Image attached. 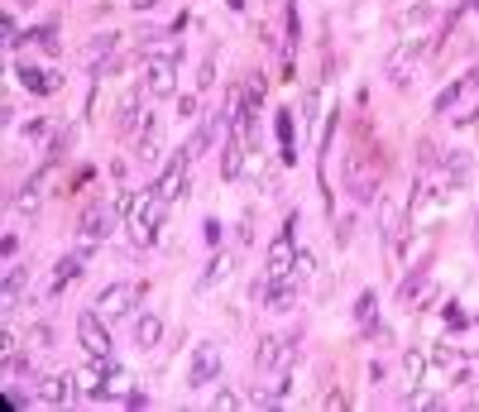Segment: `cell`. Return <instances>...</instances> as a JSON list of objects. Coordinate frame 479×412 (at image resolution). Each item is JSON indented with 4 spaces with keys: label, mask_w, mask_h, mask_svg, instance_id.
Listing matches in <instances>:
<instances>
[{
    "label": "cell",
    "mask_w": 479,
    "mask_h": 412,
    "mask_svg": "<svg viewBox=\"0 0 479 412\" xmlns=\"http://www.w3.org/2000/svg\"><path fill=\"white\" fill-rule=\"evenodd\" d=\"M340 178H345V192H350L360 206L379 202V173H374V158H369L365 149H350V154H345Z\"/></svg>",
    "instance_id": "6da1fadb"
},
{
    "label": "cell",
    "mask_w": 479,
    "mask_h": 412,
    "mask_svg": "<svg viewBox=\"0 0 479 412\" xmlns=\"http://www.w3.org/2000/svg\"><path fill=\"white\" fill-rule=\"evenodd\" d=\"M292 230H297V211H287V220H283V230H278V240H274V245H269V254H264V278H269V283H283L287 274H292V264H297Z\"/></svg>",
    "instance_id": "7a4b0ae2"
},
{
    "label": "cell",
    "mask_w": 479,
    "mask_h": 412,
    "mask_svg": "<svg viewBox=\"0 0 479 412\" xmlns=\"http://www.w3.org/2000/svg\"><path fill=\"white\" fill-rule=\"evenodd\" d=\"M163 216H168V202H163L159 192L139 197L134 211H130V235H134L139 245H154V240H159V230H163Z\"/></svg>",
    "instance_id": "3957f363"
},
{
    "label": "cell",
    "mask_w": 479,
    "mask_h": 412,
    "mask_svg": "<svg viewBox=\"0 0 479 412\" xmlns=\"http://www.w3.org/2000/svg\"><path fill=\"white\" fill-rule=\"evenodd\" d=\"M216 374H221V340H201V345H192L187 389H206V384H216Z\"/></svg>",
    "instance_id": "277c9868"
},
{
    "label": "cell",
    "mask_w": 479,
    "mask_h": 412,
    "mask_svg": "<svg viewBox=\"0 0 479 412\" xmlns=\"http://www.w3.org/2000/svg\"><path fill=\"white\" fill-rule=\"evenodd\" d=\"M139 298H144V288H139L134 278H120V283H105V288H101L96 311H101V316H125V311L134 307Z\"/></svg>",
    "instance_id": "5b68a950"
},
{
    "label": "cell",
    "mask_w": 479,
    "mask_h": 412,
    "mask_svg": "<svg viewBox=\"0 0 479 412\" xmlns=\"http://www.w3.org/2000/svg\"><path fill=\"white\" fill-rule=\"evenodd\" d=\"M115 225H120V211H115V206H105V202H92L87 211H82V220H77L82 240H92V245L110 240V235H115Z\"/></svg>",
    "instance_id": "8992f818"
},
{
    "label": "cell",
    "mask_w": 479,
    "mask_h": 412,
    "mask_svg": "<svg viewBox=\"0 0 479 412\" xmlns=\"http://www.w3.org/2000/svg\"><path fill=\"white\" fill-rule=\"evenodd\" d=\"M101 321H105V316H101L96 307L77 311V340L87 345V355H101V360H110V350H115V345H110V331H105Z\"/></svg>",
    "instance_id": "52a82bcc"
},
{
    "label": "cell",
    "mask_w": 479,
    "mask_h": 412,
    "mask_svg": "<svg viewBox=\"0 0 479 412\" xmlns=\"http://www.w3.org/2000/svg\"><path fill=\"white\" fill-rule=\"evenodd\" d=\"M422 53H427V39H402V43L383 58V77H393L398 87H407V68H412Z\"/></svg>",
    "instance_id": "ba28073f"
},
{
    "label": "cell",
    "mask_w": 479,
    "mask_h": 412,
    "mask_svg": "<svg viewBox=\"0 0 479 412\" xmlns=\"http://www.w3.org/2000/svg\"><path fill=\"white\" fill-rule=\"evenodd\" d=\"M92 254H96V245H92V240H82V245H77L72 254H63V259L53 264V288H48V293H63V288H68L72 278H82V269H87V259H92Z\"/></svg>",
    "instance_id": "9c48e42d"
},
{
    "label": "cell",
    "mask_w": 479,
    "mask_h": 412,
    "mask_svg": "<svg viewBox=\"0 0 479 412\" xmlns=\"http://www.w3.org/2000/svg\"><path fill=\"white\" fill-rule=\"evenodd\" d=\"M144 77H149V96H173L178 92V63L168 58H144Z\"/></svg>",
    "instance_id": "30bf717a"
},
{
    "label": "cell",
    "mask_w": 479,
    "mask_h": 412,
    "mask_svg": "<svg viewBox=\"0 0 479 412\" xmlns=\"http://www.w3.org/2000/svg\"><path fill=\"white\" fill-rule=\"evenodd\" d=\"M245 125H230L225 130V149H221V178L225 183H235L240 178V168H245Z\"/></svg>",
    "instance_id": "8fae6325"
},
{
    "label": "cell",
    "mask_w": 479,
    "mask_h": 412,
    "mask_svg": "<svg viewBox=\"0 0 479 412\" xmlns=\"http://www.w3.org/2000/svg\"><path fill=\"white\" fill-rule=\"evenodd\" d=\"M187 168H192V158H187V154H178V158L163 168V178H159L149 192H159L163 202H178V197H183V187H187Z\"/></svg>",
    "instance_id": "7c38bea8"
},
{
    "label": "cell",
    "mask_w": 479,
    "mask_h": 412,
    "mask_svg": "<svg viewBox=\"0 0 479 412\" xmlns=\"http://www.w3.org/2000/svg\"><path fill=\"white\" fill-rule=\"evenodd\" d=\"M14 77H19V87H29V92H39V96H53V92H63V77L48 68H34V63H19L14 68Z\"/></svg>",
    "instance_id": "4fadbf2b"
},
{
    "label": "cell",
    "mask_w": 479,
    "mask_h": 412,
    "mask_svg": "<svg viewBox=\"0 0 479 412\" xmlns=\"http://www.w3.org/2000/svg\"><path fill=\"white\" fill-rule=\"evenodd\" d=\"M53 168H58V163L48 158V163H43V168H39V173H34V178H29L24 187H19V197H14V206H19V211H34V206L43 202V187H48V178H53Z\"/></svg>",
    "instance_id": "5bb4252c"
},
{
    "label": "cell",
    "mask_w": 479,
    "mask_h": 412,
    "mask_svg": "<svg viewBox=\"0 0 479 412\" xmlns=\"http://www.w3.org/2000/svg\"><path fill=\"white\" fill-rule=\"evenodd\" d=\"M144 96H149V87H130V92H125V101H120V110H115V125H120V130H134V125L144 120V115H139Z\"/></svg>",
    "instance_id": "9a60e30c"
},
{
    "label": "cell",
    "mask_w": 479,
    "mask_h": 412,
    "mask_svg": "<svg viewBox=\"0 0 479 412\" xmlns=\"http://www.w3.org/2000/svg\"><path fill=\"white\" fill-rule=\"evenodd\" d=\"M72 398V379L68 374H48V379H39V403H68Z\"/></svg>",
    "instance_id": "2e32d148"
},
{
    "label": "cell",
    "mask_w": 479,
    "mask_h": 412,
    "mask_svg": "<svg viewBox=\"0 0 479 412\" xmlns=\"http://www.w3.org/2000/svg\"><path fill=\"white\" fill-rule=\"evenodd\" d=\"M379 235H383V245H398V235H402V206L398 202H379Z\"/></svg>",
    "instance_id": "e0dca14e"
},
{
    "label": "cell",
    "mask_w": 479,
    "mask_h": 412,
    "mask_svg": "<svg viewBox=\"0 0 479 412\" xmlns=\"http://www.w3.org/2000/svg\"><path fill=\"white\" fill-rule=\"evenodd\" d=\"M230 269H235V259H230V254H211V264H206V274H201V283H196V288H201V293H211L216 283H225V278H230Z\"/></svg>",
    "instance_id": "ac0fdd59"
},
{
    "label": "cell",
    "mask_w": 479,
    "mask_h": 412,
    "mask_svg": "<svg viewBox=\"0 0 479 412\" xmlns=\"http://www.w3.org/2000/svg\"><path fill=\"white\" fill-rule=\"evenodd\" d=\"M115 43H120V34H101V39H92V43L82 48V58H87V68H92V77L101 72V58H110V53H115Z\"/></svg>",
    "instance_id": "d6986e66"
},
{
    "label": "cell",
    "mask_w": 479,
    "mask_h": 412,
    "mask_svg": "<svg viewBox=\"0 0 479 412\" xmlns=\"http://www.w3.org/2000/svg\"><path fill=\"white\" fill-rule=\"evenodd\" d=\"M159 336H163V321H159L154 311L134 321V345H139V350H154V345H159Z\"/></svg>",
    "instance_id": "ffe728a7"
},
{
    "label": "cell",
    "mask_w": 479,
    "mask_h": 412,
    "mask_svg": "<svg viewBox=\"0 0 479 412\" xmlns=\"http://www.w3.org/2000/svg\"><path fill=\"white\" fill-rule=\"evenodd\" d=\"M278 350H283L278 336H259V345H254V369H274V364H278Z\"/></svg>",
    "instance_id": "44dd1931"
},
{
    "label": "cell",
    "mask_w": 479,
    "mask_h": 412,
    "mask_svg": "<svg viewBox=\"0 0 479 412\" xmlns=\"http://www.w3.org/2000/svg\"><path fill=\"white\" fill-rule=\"evenodd\" d=\"M355 321H360L365 331H379V298H374V293H360V302H355Z\"/></svg>",
    "instance_id": "7402d4cb"
},
{
    "label": "cell",
    "mask_w": 479,
    "mask_h": 412,
    "mask_svg": "<svg viewBox=\"0 0 479 412\" xmlns=\"http://www.w3.org/2000/svg\"><path fill=\"white\" fill-rule=\"evenodd\" d=\"M24 269L19 264H5V307H19V293H24Z\"/></svg>",
    "instance_id": "603a6c76"
},
{
    "label": "cell",
    "mask_w": 479,
    "mask_h": 412,
    "mask_svg": "<svg viewBox=\"0 0 479 412\" xmlns=\"http://www.w3.org/2000/svg\"><path fill=\"white\" fill-rule=\"evenodd\" d=\"M278 149H283V163L297 158V149H292V110H278Z\"/></svg>",
    "instance_id": "cb8c5ba5"
},
{
    "label": "cell",
    "mask_w": 479,
    "mask_h": 412,
    "mask_svg": "<svg viewBox=\"0 0 479 412\" xmlns=\"http://www.w3.org/2000/svg\"><path fill=\"white\" fill-rule=\"evenodd\" d=\"M134 163H144V168H149V163H159V134H154V130H144V134H139Z\"/></svg>",
    "instance_id": "d4e9b609"
},
{
    "label": "cell",
    "mask_w": 479,
    "mask_h": 412,
    "mask_svg": "<svg viewBox=\"0 0 479 412\" xmlns=\"http://www.w3.org/2000/svg\"><path fill=\"white\" fill-rule=\"evenodd\" d=\"M312 274H316V259H312V249H297V264H292V274H287V278H292V283L302 288V283H307Z\"/></svg>",
    "instance_id": "484cf974"
},
{
    "label": "cell",
    "mask_w": 479,
    "mask_h": 412,
    "mask_svg": "<svg viewBox=\"0 0 479 412\" xmlns=\"http://www.w3.org/2000/svg\"><path fill=\"white\" fill-rule=\"evenodd\" d=\"M402 374H407V384H422V374H427V355H422V350H407V355H402Z\"/></svg>",
    "instance_id": "4316f807"
},
{
    "label": "cell",
    "mask_w": 479,
    "mask_h": 412,
    "mask_svg": "<svg viewBox=\"0 0 479 412\" xmlns=\"http://www.w3.org/2000/svg\"><path fill=\"white\" fill-rule=\"evenodd\" d=\"M431 14H436L431 5H412V10H402V14H398V24H402V29H407V24H427Z\"/></svg>",
    "instance_id": "83f0119b"
},
{
    "label": "cell",
    "mask_w": 479,
    "mask_h": 412,
    "mask_svg": "<svg viewBox=\"0 0 479 412\" xmlns=\"http://www.w3.org/2000/svg\"><path fill=\"white\" fill-rule=\"evenodd\" d=\"M460 92H465V82H451V87H446V92H441V96H436V115H446V110H451V105L460 101Z\"/></svg>",
    "instance_id": "f1b7e54d"
},
{
    "label": "cell",
    "mask_w": 479,
    "mask_h": 412,
    "mask_svg": "<svg viewBox=\"0 0 479 412\" xmlns=\"http://www.w3.org/2000/svg\"><path fill=\"white\" fill-rule=\"evenodd\" d=\"M431 364H436V369H451V364H456V350H451V345H436V350H431Z\"/></svg>",
    "instance_id": "f546056e"
},
{
    "label": "cell",
    "mask_w": 479,
    "mask_h": 412,
    "mask_svg": "<svg viewBox=\"0 0 479 412\" xmlns=\"http://www.w3.org/2000/svg\"><path fill=\"white\" fill-rule=\"evenodd\" d=\"M0 34H5V43H10V48H14V43H24V39H19V24H14V14H5Z\"/></svg>",
    "instance_id": "4dcf8cb0"
},
{
    "label": "cell",
    "mask_w": 479,
    "mask_h": 412,
    "mask_svg": "<svg viewBox=\"0 0 479 412\" xmlns=\"http://www.w3.org/2000/svg\"><path fill=\"white\" fill-rule=\"evenodd\" d=\"M211 82H216V58H206V63H201V72H196V87H201V92H206Z\"/></svg>",
    "instance_id": "1f68e13d"
},
{
    "label": "cell",
    "mask_w": 479,
    "mask_h": 412,
    "mask_svg": "<svg viewBox=\"0 0 479 412\" xmlns=\"http://www.w3.org/2000/svg\"><path fill=\"white\" fill-rule=\"evenodd\" d=\"M29 340H34L39 350H43V345H53V326H34V331H29Z\"/></svg>",
    "instance_id": "d6a6232c"
},
{
    "label": "cell",
    "mask_w": 479,
    "mask_h": 412,
    "mask_svg": "<svg viewBox=\"0 0 479 412\" xmlns=\"http://www.w3.org/2000/svg\"><path fill=\"white\" fill-rule=\"evenodd\" d=\"M211 408L221 412V408H240V398H235V393H230V389H221V393H216V398H211Z\"/></svg>",
    "instance_id": "836d02e7"
},
{
    "label": "cell",
    "mask_w": 479,
    "mask_h": 412,
    "mask_svg": "<svg viewBox=\"0 0 479 412\" xmlns=\"http://www.w3.org/2000/svg\"><path fill=\"white\" fill-rule=\"evenodd\" d=\"M196 115V96H178V120H192Z\"/></svg>",
    "instance_id": "e575fe53"
},
{
    "label": "cell",
    "mask_w": 479,
    "mask_h": 412,
    "mask_svg": "<svg viewBox=\"0 0 479 412\" xmlns=\"http://www.w3.org/2000/svg\"><path fill=\"white\" fill-rule=\"evenodd\" d=\"M14 254H19V235H5V264H14Z\"/></svg>",
    "instance_id": "d590c367"
},
{
    "label": "cell",
    "mask_w": 479,
    "mask_h": 412,
    "mask_svg": "<svg viewBox=\"0 0 479 412\" xmlns=\"http://www.w3.org/2000/svg\"><path fill=\"white\" fill-rule=\"evenodd\" d=\"M125 403H130V408H149V393H139V389H130V393H125Z\"/></svg>",
    "instance_id": "8d00e7d4"
},
{
    "label": "cell",
    "mask_w": 479,
    "mask_h": 412,
    "mask_svg": "<svg viewBox=\"0 0 479 412\" xmlns=\"http://www.w3.org/2000/svg\"><path fill=\"white\" fill-rule=\"evenodd\" d=\"M43 130H48V125H43V120H29V125H24V139H39V134H43Z\"/></svg>",
    "instance_id": "74e56055"
},
{
    "label": "cell",
    "mask_w": 479,
    "mask_h": 412,
    "mask_svg": "<svg viewBox=\"0 0 479 412\" xmlns=\"http://www.w3.org/2000/svg\"><path fill=\"white\" fill-rule=\"evenodd\" d=\"M326 408L340 412V408H345V393H340V389H336V393H326Z\"/></svg>",
    "instance_id": "f35d334b"
},
{
    "label": "cell",
    "mask_w": 479,
    "mask_h": 412,
    "mask_svg": "<svg viewBox=\"0 0 479 412\" xmlns=\"http://www.w3.org/2000/svg\"><path fill=\"white\" fill-rule=\"evenodd\" d=\"M130 5H134V10H154L159 0H130Z\"/></svg>",
    "instance_id": "ab89813d"
},
{
    "label": "cell",
    "mask_w": 479,
    "mask_h": 412,
    "mask_svg": "<svg viewBox=\"0 0 479 412\" xmlns=\"http://www.w3.org/2000/svg\"><path fill=\"white\" fill-rule=\"evenodd\" d=\"M225 5H230V10H235V14H240V10H245V0H225Z\"/></svg>",
    "instance_id": "60d3db41"
},
{
    "label": "cell",
    "mask_w": 479,
    "mask_h": 412,
    "mask_svg": "<svg viewBox=\"0 0 479 412\" xmlns=\"http://www.w3.org/2000/svg\"><path fill=\"white\" fill-rule=\"evenodd\" d=\"M470 5H475V10H479V0H470Z\"/></svg>",
    "instance_id": "b9f144b4"
}]
</instances>
